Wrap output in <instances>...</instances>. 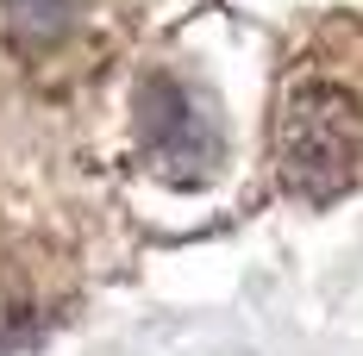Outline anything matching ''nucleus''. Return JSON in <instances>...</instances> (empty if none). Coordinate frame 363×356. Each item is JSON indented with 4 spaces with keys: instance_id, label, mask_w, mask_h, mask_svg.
<instances>
[{
    "instance_id": "7ed1b4c3",
    "label": "nucleus",
    "mask_w": 363,
    "mask_h": 356,
    "mask_svg": "<svg viewBox=\"0 0 363 356\" xmlns=\"http://www.w3.org/2000/svg\"><path fill=\"white\" fill-rule=\"evenodd\" d=\"M82 6H88V0H0V32H6L13 50L44 57V50H57V44L75 32Z\"/></svg>"
},
{
    "instance_id": "f257e3e1",
    "label": "nucleus",
    "mask_w": 363,
    "mask_h": 356,
    "mask_svg": "<svg viewBox=\"0 0 363 356\" xmlns=\"http://www.w3.org/2000/svg\"><path fill=\"white\" fill-rule=\"evenodd\" d=\"M363 150V113L351 88L301 75L276 107V176L301 200H332Z\"/></svg>"
},
{
    "instance_id": "f03ea898",
    "label": "nucleus",
    "mask_w": 363,
    "mask_h": 356,
    "mask_svg": "<svg viewBox=\"0 0 363 356\" xmlns=\"http://www.w3.org/2000/svg\"><path fill=\"white\" fill-rule=\"evenodd\" d=\"M132 125H138V150L157 176L169 181H201L219 156V125L207 101L176 81V75H150L138 88V107H132Z\"/></svg>"
}]
</instances>
